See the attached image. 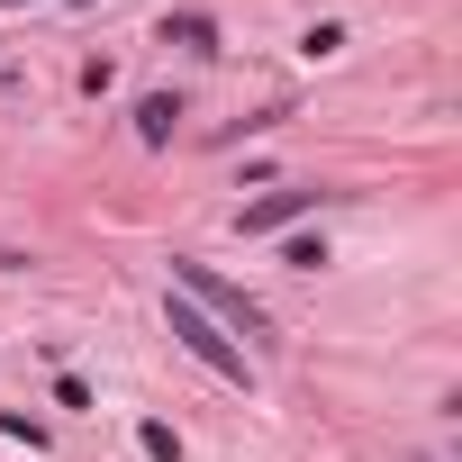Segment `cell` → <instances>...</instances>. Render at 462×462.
I'll list each match as a JSON object with an SVG mask.
<instances>
[{
	"label": "cell",
	"mask_w": 462,
	"mask_h": 462,
	"mask_svg": "<svg viewBox=\"0 0 462 462\" xmlns=\"http://www.w3.org/2000/svg\"><path fill=\"white\" fill-rule=\"evenodd\" d=\"M163 318H172V336L190 345V363H208L217 381H245V345H236V336H226V327H217L208 309H190V300L172 291V309H163Z\"/></svg>",
	"instance_id": "obj_1"
},
{
	"label": "cell",
	"mask_w": 462,
	"mask_h": 462,
	"mask_svg": "<svg viewBox=\"0 0 462 462\" xmlns=\"http://www.w3.org/2000/svg\"><path fill=\"white\" fill-rule=\"evenodd\" d=\"M172 291H181L190 309H208L217 327H236V336H263V309H254L245 291H226V282H217L208 263H172Z\"/></svg>",
	"instance_id": "obj_2"
},
{
	"label": "cell",
	"mask_w": 462,
	"mask_h": 462,
	"mask_svg": "<svg viewBox=\"0 0 462 462\" xmlns=\"http://www.w3.org/2000/svg\"><path fill=\"white\" fill-rule=\"evenodd\" d=\"M300 208H318V190H273V199H254V208H236V226H245V236H273V226H291Z\"/></svg>",
	"instance_id": "obj_3"
},
{
	"label": "cell",
	"mask_w": 462,
	"mask_h": 462,
	"mask_svg": "<svg viewBox=\"0 0 462 462\" xmlns=\"http://www.w3.org/2000/svg\"><path fill=\"white\" fill-rule=\"evenodd\" d=\"M172 127H181V100H163V91L136 100V136H145V145H172Z\"/></svg>",
	"instance_id": "obj_4"
},
{
	"label": "cell",
	"mask_w": 462,
	"mask_h": 462,
	"mask_svg": "<svg viewBox=\"0 0 462 462\" xmlns=\"http://www.w3.org/2000/svg\"><path fill=\"white\" fill-rule=\"evenodd\" d=\"M136 444H145V453H154V462H181V435H172V426H163V417H145V426H136Z\"/></svg>",
	"instance_id": "obj_5"
},
{
	"label": "cell",
	"mask_w": 462,
	"mask_h": 462,
	"mask_svg": "<svg viewBox=\"0 0 462 462\" xmlns=\"http://www.w3.org/2000/svg\"><path fill=\"white\" fill-rule=\"evenodd\" d=\"M163 37H172V46H199V55L217 46V28H208V19H163Z\"/></svg>",
	"instance_id": "obj_6"
},
{
	"label": "cell",
	"mask_w": 462,
	"mask_h": 462,
	"mask_svg": "<svg viewBox=\"0 0 462 462\" xmlns=\"http://www.w3.org/2000/svg\"><path fill=\"white\" fill-rule=\"evenodd\" d=\"M282 263H291V273H318V263H327V245H318V236H291V245H282Z\"/></svg>",
	"instance_id": "obj_7"
}]
</instances>
